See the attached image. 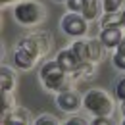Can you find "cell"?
Instances as JSON below:
<instances>
[{"label":"cell","mask_w":125,"mask_h":125,"mask_svg":"<svg viewBox=\"0 0 125 125\" xmlns=\"http://www.w3.org/2000/svg\"><path fill=\"white\" fill-rule=\"evenodd\" d=\"M41 81L42 85L46 87L48 91H54V93H62L73 87L75 79L71 77V73H67L60 63L56 62H44L41 67Z\"/></svg>","instance_id":"6da1fadb"},{"label":"cell","mask_w":125,"mask_h":125,"mask_svg":"<svg viewBox=\"0 0 125 125\" xmlns=\"http://www.w3.org/2000/svg\"><path fill=\"white\" fill-rule=\"evenodd\" d=\"M83 106L93 115H112L115 108V100L104 89H91L83 96Z\"/></svg>","instance_id":"7a4b0ae2"},{"label":"cell","mask_w":125,"mask_h":125,"mask_svg":"<svg viewBox=\"0 0 125 125\" xmlns=\"http://www.w3.org/2000/svg\"><path fill=\"white\" fill-rule=\"evenodd\" d=\"M17 46L25 48L29 54H33V56L41 62L42 58H46L48 54H50V50L54 46V39H52V35L46 33V31H37V33H31V35L23 37Z\"/></svg>","instance_id":"3957f363"},{"label":"cell","mask_w":125,"mask_h":125,"mask_svg":"<svg viewBox=\"0 0 125 125\" xmlns=\"http://www.w3.org/2000/svg\"><path fill=\"white\" fill-rule=\"evenodd\" d=\"M14 16H16L17 23L31 27V25H39L41 21H44L46 8L41 2H37V0H23V2L16 4Z\"/></svg>","instance_id":"277c9868"},{"label":"cell","mask_w":125,"mask_h":125,"mask_svg":"<svg viewBox=\"0 0 125 125\" xmlns=\"http://www.w3.org/2000/svg\"><path fill=\"white\" fill-rule=\"evenodd\" d=\"M62 29L67 35H71V37H77V39H83L87 33H89V21L85 19V17L81 16V14H75V12H69V14H65L62 17Z\"/></svg>","instance_id":"5b68a950"},{"label":"cell","mask_w":125,"mask_h":125,"mask_svg":"<svg viewBox=\"0 0 125 125\" xmlns=\"http://www.w3.org/2000/svg\"><path fill=\"white\" fill-rule=\"evenodd\" d=\"M56 102H58V106L62 112H67V114H73V112H77L79 106L83 104V98L79 96L73 89H67V91H62V93H58L56 96Z\"/></svg>","instance_id":"8992f818"},{"label":"cell","mask_w":125,"mask_h":125,"mask_svg":"<svg viewBox=\"0 0 125 125\" xmlns=\"http://www.w3.org/2000/svg\"><path fill=\"white\" fill-rule=\"evenodd\" d=\"M0 121H2V125H12V123L31 125V123H35L31 112L25 110V108H19V106L14 108L12 112H2V114H0Z\"/></svg>","instance_id":"52a82bcc"},{"label":"cell","mask_w":125,"mask_h":125,"mask_svg":"<svg viewBox=\"0 0 125 125\" xmlns=\"http://www.w3.org/2000/svg\"><path fill=\"white\" fill-rule=\"evenodd\" d=\"M123 27H106L100 31V41L106 48H117L119 42L123 41Z\"/></svg>","instance_id":"ba28073f"},{"label":"cell","mask_w":125,"mask_h":125,"mask_svg":"<svg viewBox=\"0 0 125 125\" xmlns=\"http://www.w3.org/2000/svg\"><path fill=\"white\" fill-rule=\"evenodd\" d=\"M56 62L60 63V65H62V67L67 71V73H73V71H77V67L81 65V62H79V58L75 56V52L71 50V46L60 50V52H58V56H56Z\"/></svg>","instance_id":"9c48e42d"},{"label":"cell","mask_w":125,"mask_h":125,"mask_svg":"<svg viewBox=\"0 0 125 125\" xmlns=\"http://www.w3.org/2000/svg\"><path fill=\"white\" fill-rule=\"evenodd\" d=\"M14 62H16V65L19 67V69H33L39 60H37L33 54H29L25 48L17 46L16 52H14Z\"/></svg>","instance_id":"30bf717a"},{"label":"cell","mask_w":125,"mask_h":125,"mask_svg":"<svg viewBox=\"0 0 125 125\" xmlns=\"http://www.w3.org/2000/svg\"><path fill=\"white\" fill-rule=\"evenodd\" d=\"M102 12H104V4L100 0H87L81 16L85 17L87 21H96V19L102 17Z\"/></svg>","instance_id":"8fae6325"},{"label":"cell","mask_w":125,"mask_h":125,"mask_svg":"<svg viewBox=\"0 0 125 125\" xmlns=\"http://www.w3.org/2000/svg\"><path fill=\"white\" fill-rule=\"evenodd\" d=\"M17 85V73L8 67V65H2L0 67V91H14Z\"/></svg>","instance_id":"7c38bea8"},{"label":"cell","mask_w":125,"mask_h":125,"mask_svg":"<svg viewBox=\"0 0 125 125\" xmlns=\"http://www.w3.org/2000/svg\"><path fill=\"white\" fill-rule=\"evenodd\" d=\"M87 44H89V60L94 63H98L104 58V44L100 39H87Z\"/></svg>","instance_id":"4fadbf2b"},{"label":"cell","mask_w":125,"mask_h":125,"mask_svg":"<svg viewBox=\"0 0 125 125\" xmlns=\"http://www.w3.org/2000/svg\"><path fill=\"white\" fill-rule=\"evenodd\" d=\"M94 69H96V63L94 62H85V63H81L77 67V71H73L71 73V77L75 79H83V81H89V79H93L94 77Z\"/></svg>","instance_id":"5bb4252c"},{"label":"cell","mask_w":125,"mask_h":125,"mask_svg":"<svg viewBox=\"0 0 125 125\" xmlns=\"http://www.w3.org/2000/svg\"><path fill=\"white\" fill-rule=\"evenodd\" d=\"M71 50L75 52V56L79 58V62H91L89 60V44H87V39H77L73 44H71Z\"/></svg>","instance_id":"9a60e30c"},{"label":"cell","mask_w":125,"mask_h":125,"mask_svg":"<svg viewBox=\"0 0 125 125\" xmlns=\"http://www.w3.org/2000/svg\"><path fill=\"white\" fill-rule=\"evenodd\" d=\"M100 25H102V29H106V27H123L121 25V12H106L100 17Z\"/></svg>","instance_id":"2e32d148"},{"label":"cell","mask_w":125,"mask_h":125,"mask_svg":"<svg viewBox=\"0 0 125 125\" xmlns=\"http://www.w3.org/2000/svg\"><path fill=\"white\" fill-rule=\"evenodd\" d=\"M0 104H2V112H12L14 108H17L14 91H2L0 93Z\"/></svg>","instance_id":"e0dca14e"},{"label":"cell","mask_w":125,"mask_h":125,"mask_svg":"<svg viewBox=\"0 0 125 125\" xmlns=\"http://www.w3.org/2000/svg\"><path fill=\"white\" fill-rule=\"evenodd\" d=\"M63 121L60 117H56V115H52V114H41L37 119H35V123L33 125H62Z\"/></svg>","instance_id":"ac0fdd59"},{"label":"cell","mask_w":125,"mask_h":125,"mask_svg":"<svg viewBox=\"0 0 125 125\" xmlns=\"http://www.w3.org/2000/svg\"><path fill=\"white\" fill-rule=\"evenodd\" d=\"M104 12H121L125 8V0H102Z\"/></svg>","instance_id":"d6986e66"},{"label":"cell","mask_w":125,"mask_h":125,"mask_svg":"<svg viewBox=\"0 0 125 125\" xmlns=\"http://www.w3.org/2000/svg\"><path fill=\"white\" fill-rule=\"evenodd\" d=\"M65 4H67V10H69V12L81 14L83 8H85V4H87V0H67Z\"/></svg>","instance_id":"ffe728a7"},{"label":"cell","mask_w":125,"mask_h":125,"mask_svg":"<svg viewBox=\"0 0 125 125\" xmlns=\"http://www.w3.org/2000/svg\"><path fill=\"white\" fill-rule=\"evenodd\" d=\"M114 63H115L117 69H123L125 71V52L115 50V54H114Z\"/></svg>","instance_id":"44dd1931"},{"label":"cell","mask_w":125,"mask_h":125,"mask_svg":"<svg viewBox=\"0 0 125 125\" xmlns=\"http://www.w3.org/2000/svg\"><path fill=\"white\" fill-rule=\"evenodd\" d=\"M89 123H91V121H89L87 117H83V115H71L63 125H89Z\"/></svg>","instance_id":"7402d4cb"},{"label":"cell","mask_w":125,"mask_h":125,"mask_svg":"<svg viewBox=\"0 0 125 125\" xmlns=\"http://www.w3.org/2000/svg\"><path fill=\"white\" fill-rule=\"evenodd\" d=\"M115 96H117L121 102L125 100V77L121 79L119 83H117V87H115Z\"/></svg>","instance_id":"603a6c76"},{"label":"cell","mask_w":125,"mask_h":125,"mask_svg":"<svg viewBox=\"0 0 125 125\" xmlns=\"http://www.w3.org/2000/svg\"><path fill=\"white\" fill-rule=\"evenodd\" d=\"M93 123H94V125H106V123H112V115H94Z\"/></svg>","instance_id":"cb8c5ba5"},{"label":"cell","mask_w":125,"mask_h":125,"mask_svg":"<svg viewBox=\"0 0 125 125\" xmlns=\"http://www.w3.org/2000/svg\"><path fill=\"white\" fill-rule=\"evenodd\" d=\"M19 2H23V0H0V4H2V6H10V4H19Z\"/></svg>","instance_id":"d4e9b609"},{"label":"cell","mask_w":125,"mask_h":125,"mask_svg":"<svg viewBox=\"0 0 125 125\" xmlns=\"http://www.w3.org/2000/svg\"><path fill=\"white\" fill-rule=\"evenodd\" d=\"M115 50H119V52H125V37H123V41L119 42V46L115 48Z\"/></svg>","instance_id":"484cf974"},{"label":"cell","mask_w":125,"mask_h":125,"mask_svg":"<svg viewBox=\"0 0 125 125\" xmlns=\"http://www.w3.org/2000/svg\"><path fill=\"white\" fill-rule=\"evenodd\" d=\"M121 25H123V27H125V8H123V10H121Z\"/></svg>","instance_id":"4316f807"},{"label":"cell","mask_w":125,"mask_h":125,"mask_svg":"<svg viewBox=\"0 0 125 125\" xmlns=\"http://www.w3.org/2000/svg\"><path fill=\"white\" fill-rule=\"evenodd\" d=\"M121 115H123V119H125V100H123V104H121Z\"/></svg>","instance_id":"83f0119b"},{"label":"cell","mask_w":125,"mask_h":125,"mask_svg":"<svg viewBox=\"0 0 125 125\" xmlns=\"http://www.w3.org/2000/svg\"><path fill=\"white\" fill-rule=\"evenodd\" d=\"M56 2H67V0H56Z\"/></svg>","instance_id":"f1b7e54d"}]
</instances>
